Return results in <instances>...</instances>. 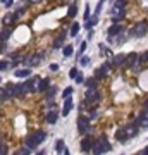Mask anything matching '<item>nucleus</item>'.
I'll list each match as a JSON object with an SVG mask.
<instances>
[{"label": "nucleus", "instance_id": "obj_1", "mask_svg": "<svg viewBox=\"0 0 148 155\" xmlns=\"http://www.w3.org/2000/svg\"><path fill=\"white\" fill-rule=\"evenodd\" d=\"M45 140H47V134L43 133V131H35V133H31L29 136H26L24 143H26V148L35 150V148L38 147V145H42Z\"/></svg>", "mask_w": 148, "mask_h": 155}, {"label": "nucleus", "instance_id": "obj_2", "mask_svg": "<svg viewBox=\"0 0 148 155\" xmlns=\"http://www.w3.org/2000/svg\"><path fill=\"white\" fill-rule=\"evenodd\" d=\"M110 143L107 140V136H100L98 140L93 143V148H91V154L93 155H102V154H107L110 152Z\"/></svg>", "mask_w": 148, "mask_h": 155}, {"label": "nucleus", "instance_id": "obj_3", "mask_svg": "<svg viewBox=\"0 0 148 155\" xmlns=\"http://www.w3.org/2000/svg\"><path fill=\"white\" fill-rule=\"evenodd\" d=\"M148 33V22L147 21H141L138 22L136 26H133V29L129 31V35L134 36V38H141V36H145Z\"/></svg>", "mask_w": 148, "mask_h": 155}, {"label": "nucleus", "instance_id": "obj_4", "mask_svg": "<svg viewBox=\"0 0 148 155\" xmlns=\"http://www.w3.org/2000/svg\"><path fill=\"white\" fill-rule=\"evenodd\" d=\"M100 100H102V95H100L98 90H88V92H86V102H88V104L95 105V104H98Z\"/></svg>", "mask_w": 148, "mask_h": 155}, {"label": "nucleus", "instance_id": "obj_5", "mask_svg": "<svg viewBox=\"0 0 148 155\" xmlns=\"http://www.w3.org/2000/svg\"><path fill=\"white\" fill-rule=\"evenodd\" d=\"M93 138L91 136H85L83 140H81V152H85V154H88V152H91L93 148Z\"/></svg>", "mask_w": 148, "mask_h": 155}, {"label": "nucleus", "instance_id": "obj_6", "mask_svg": "<svg viewBox=\"0 0 148 155\" xmlns=\"http://www.w3.org/2000/svg\"><path fill=\"white\" fill-rule=\"evenodd\" d=\"M88 122H90V121L86 119L85 116H79V119H78V131H79V134H86V133H88Z\"/></svg>", "mask_w": 148, "mask_h": 155}, {"label": "nucleus", "instance_id": "obj_7", "mask_svg": "<svg viewBox=\"0 0 148 155\" xmlns=\"http://www.w3.org/2000/svg\"><path fill=\"white\" fill-rule=\"evenodd\" d=\"M43 57H45V52H40L38 55H31L26 59V66H28V69L29 67H33V66H36V64H40V60H42Z\"/></svg>", "mask_w": 148, "mask_h": 155}, {"label": "nucleus", "instance_id": "obj_8", "mask_svg": "<svg viewBox=\"0 0 148 155\" xmlns=\"http://www.w3.org/2000/svg\"><path fill=\"white\" fill-rule=\"evenodd\" d=\"M138 59H140V55H138L136 52H131V54L126 57V62H124V66H126V67H134V64L138 62Z\"/></svg>", "mask_w": 148, "mask_h": 155}, {"label": "nucleus", "instance_id": "obj_9", "mask_svg": "<svg viewBox=\"0 0 148 155\" xmlns=\"http://www.w3.org/2000/svg\"><path fill=\"white\" fill-rule=\"evenodd\" d=\"M16 97V85H7L4 88V100H9Z\"/></svg>", "mask_w": 148, "mask_h": 155}, {"label": "nucleus", "instance_id": "obj_10", "mask_svg": "<svg viewBox=\"0 0 148 155\" xmlns=\"http://www.w3.org/2000/svg\"><path fill=\"white\" fill-rule=\"evenodd\" d=\"M109 71H110V64H103V66L95 72V78H97V79H103V78L107 76V72H109Z\"/></svg>", "mask_w": 148, "mask_h": 155}, {"label": "nucleus", "instance_id": "obj_11", "mask_svg": "<svg viewBox=\"0 0 148 155\" xmlns=\"http://www.w3.org/2000/svg\"><path fill=\"white\" fill-rule=\"evenodd\" d=\"M136 124L141 127H148V110H143V112L140 114V117H138V121H136Z\"/></svg>", "mask_w": 148, "mask_h": 155}, {"label": "nucleus", "instance_id": "obj_12", "mask_svg": "<svg viewBox=\"0 0 148 155\" xmlns=\"http://www.w3.org/2000/svg\"><path fill=\"white\" fill-rule=\"evenodd\" d=\"M115 138H117V141H120V143H126L129 138H127V131L126 127H120V129H117V133H115Z\"/></svg>", "mask_w": 148, "mask_h": 155}, {"label": "nucleus", "instance_id": "obj_13", "mask_svg": "<svg viewBox=\"0 0 148 155\" xmlns=\"http://www.w3.org/2000/svg\"><path fill=\"white\" fill-rule=\"evenodd\" d=\"M122 26L120 24H114V26H110L109 28V38H114V36H117V35H120L122 33Z\"/></svg>", "mask_w": 148, "mask_h": 155}, {"label": "nucleus", "instance_id": "obj_14", "mask_svg": "<svg viewBox=\"0 0 148 155\" xmlns=\"http://www.w3.org/2000/svg\"><path fill=\"white\" fill-rule=\"evenodd\" d=\"M26 95H28V90H26L24 83H22V85H16V97H17V98H24Z\"/></svg>", "mask_w": 148, "mask_h": 155}, {"label": "nucleus", "instance_id": "obj_15", "mask_svg": "<svg viewBox=\"0 0 148 155\" xmlns=\"http://www.w3.org/2000/svg\"><path fill=\"white\" fill-rule=\"evenodd\" d=\"M10 33H12V28H10V26H7V28H5L4 31H2V33H0V43H2V45H4V43L9 40Z\"/></svg>", "mask_w": 148, "mask_h": 155}, {"label": "nucleus", "instance_id": "obj_16", "mask_svg": "<svg viewBox=\"0 0 148 155\" xmlns=\"http://www.w3.org/2000/svg\"><path fill=\"white\" fill-rule=\"evenodd\" d=\"M124 62H126V55H122V54H117V55L114 57V60H112V64L115 66V67L124 66Z\"/></svg>", "mask_w": 148, "mask_h": 155}, {"label": "nucleus", "instance_id": "obj_17", "mask_svg": "<svg viewBox=\"0 0 148 155\" xmlns=\"http://www.w3.org/2000/svg\"><path fill=\"white\" fill-rule=\"evenodd\" d=\"M138 124H136V122H133V124H131V126L129 127H126V131H127V138H134V136H136V134H138Z\"/></svg>", "mask_w": 148, "mask_h": 155}, {"label": "nucleus", "instance_id": "obj_18", "mask_svg": "<svg viewBox=\"0 0 148 155\" xmlns=\"http://www.w3.org/2000/svg\"><path fill=\"white\" fill-rule=\"evenodd\" d=\"M57 119H59V112H57V110H50V112L47 114V122H48V124H55Z\"/></svg>", "mask_w": 148, "mask_h": 155}, {"label": "nucleus", "instance_id": "obj_19", "mask_svg": "<svg viewBox=\"0 0 148 155\" xmlns=\"http://www.w3.org/2000/svg\"><path fill=\"white\" fill-rule=\"evenodd\" d=\"M14 76L16 78H29L31 76V69H16Z\"/></svg>", "mask_w": 148, "mask_h": 155}, {"label": "nucleus", "instance_id": "obj_20", "mask_svg": "<svg viewBox=\"0 0 148 155\" xmlns=\"http://www.w3.org/2000/svg\"><path fill=\"white\" fill-rule=\"evenodd\" d=\"M71 109H72V98H65L64 107H62V116H67L71 112Z\"/></svg>", "mask_w": 148, "mask_h": 155}, {"label": "nucleus", "instance_id": "obj_21", "mask_svg": "<svg viewBox=\"0 0 148 155\" xmlns=\"http://www.w3.org/2000/svg\"><path fill=\"white\" fill-rule=\"evenodd\" d=\"M48 86H50L48 79H40V81H38V92L45 93L47 90H48Z\"/></svg>", "mask_w": 148, "mask_h": 155}, {"label": "nucleus", "instance_id": "obj_22", "mask_svg": "<svg viewBox=\"0 0 148 155\" xmlns=\"http://www.w3.org/2000/svg\"><path fill=\"white\" fill-rule=\"evenodd\" d=\"M36 81H40L38 78H35V79H28V81H24V86H26V90H28V93L35 92V83Z\"/></svg>", "mask_w": 148, "mask_h": 155}, {"label": "nucleus", "instance_id": "obj_23", "mask_svg": "<svg viewBox=\"0 0 148 155\" xmlns=\"http://www.w3.org/2000/svg\"><path fill=\"white\" fill-rule=\"evenodd\" d=\"M86 83V88L88 90H97V86H98V79L97 78H90L88 81H85Z\"/></svg>", "mask_w": 148, "mask_h": 155}, {"label": "nucleus", "instance_id": "obj_24", "mask_svg": "<svg viewBox=\"0 0 148 155\" xmlns=\"http://www.w3.org/2000/svg\"><path fill=\"white\" fill-rule=\"evenodd\" d=\"M64 38H65V33H62L60 36H57L55 42H54V48H59V47H62V45H64Z\"/></svg>", "mask_w": 148, "mask_h": 155}, {"label": "nucleus", "instance_id": "obj_25", "mask_svg": "<svg viewBox=\"0 0 148 155\" xmlns=\"http://www.w3.org/2000/svg\"><path fill=\"white\" fill-rule=\"evenodd\" d=\"M97 21H98V16H93V17H90V19L86 21V26H85V28L86 29H91L93 26L97 24Z\"/></svg>", "mask_w": 148, "mask_h": 155}, {"label": "nucleus", "instance_id": "obj_26", "mask_svg": "<svg viewBox=\"0 0 148 155\" xmlns=\"http://www.w3.org/2000/svg\"><path fill=\"white\" fill-rule=\"evenodd\" d=\"M124 7H126V0H115L112 9H115V10H124Z\"/></svg>", "mask_w": 148, "mask_h": 155}, {"label": "nucleus", "instance_id": "obj_27", "mask_svg": "<svg viewBox=\"0 0 148 155\" xmlns=\"http://www.w3.org/2000/svg\"><path fill=\"white\" fill-rule=\"evenodd\" d=\"M64 148H65V145H64V140H57V143H55V152H57V154H60V152H64Z\"/></svg>", "mask_w": 148, "mask_h": 155}, {"label": "nucleus", "instance_id": "obj_28", "mask_svg": "<svg viewBox=\"0 0 148 155\" xmlns=\"http://www.w3.org/2000/svg\"><path fill=\"white\" fill-rule=\"evenodd\" d=\"M72 92H74V88H72V86H67V88L64 90V93H62V98H64V100H65V98H71Z\"/></svg>", "mask_w": 148, "mask_h": 155}, {"label": "nucleus", "instance_id": "obj_29", "mask_svg": "<svg viewBox=\"0 0 148 155\" xmlns=\"http://www.w3.org/2000/svg\"><path fill=\"white\" fill-rule=\"evenodd\" d=\"M124 17H126V12H124V10H122V12H119V14L112 16V21H114V22H119V21H122V19H124Z\"/></svg>", "mask_w": 148, "mask_h": 155}, {"label": "nucleus", "instance_id": "obj_30", "mask_svg": "<svg viewBox=\"0 0 148 155\" xmlns=\"http://www.w3.org/2000/svg\"><path fill=\"white\" fill-rule=\"evenodd\" d=\"M62 54H64V57H71V55H72V45H65L64 50H62Z\"/></svg>", "mask_w": 148, "mask_h": 155}, {"label": "nucleus", "instance_id": "obj_31", "mask_svg": "<svg viewBox=\"0 0 148 155\" xmlns=\"http://www.w3.org/2000/svg\"><path fill=\"white\" fill-rule=\"evenodd\" d=\"M138 62L143 66V64H148V52H145L143 55H140V59H138Z\"/></svg>", "mask_w": 148, "mask_h": 155}, {"label": "nucleus", "instance_id": "obj_32", "mask_svg": "<svg viewBox=\"0 0 148 155\" xmlns=\"http://www.w3.org/2000/svg\"><path fill=\"white\" fill-rule=\"evenodd\" d=\"M78 33H79V24H78V22H74V24H72V28H71V35L76 36Z\"/></svg>", "mask_w": 148, "mask_h": 155}, {"label": "nucleus", "instance_id": "obj_33", "mask_svg": "<svg viewBox=\"0 0 148 155\" xmlns=\"http://www.w3.org/2000/svg\"><path fill=\"white\" fill-rule=\"evenodd\" d=\"M76 14H78V9H76V5H71V7H69V12H67V16H69V17H74Z\"/></svg>", "mask_w": 148, "mask_h": 155}, {"label": "nucleus", "instance_id": "obj_34", "mask_svg": "<svg viewBox=\"0 0 148 155\" xmlns=\"http://www.w3.org/2000/svg\"><path fill=\"white\" fill-rule=\"evenodd\" d=\"M31 154V150H29V148H21V150H17V152H16V155H29Z\"/></svg>", "mask_w": 148, "mask_h": 155}, {"label": "nucleus", "instance_id": "obj_35", "mask_svg": "<svg viewBox=\"0 0 148 155\" xmlns=\"http://www.w3.org/2000/svg\"><path fill=\"white\" fill-rule=\"evenodd\" d=\"M78 74H79V71L76 69V67H72V69L69 71V76L72 78V79H76V76H78Z\"/></svg>", "mask_w": 148, "mask_h": 155}, {"label": "nucleus", "instance_id": "obj_36", "mask_svg": "<svg viewBox=\"0 0 148 155\" xmlns=\"http://www.w3.org/2000/svg\"><path fill=\"white\" fill-rule=\"evenodd\" d=\"M9 69V62L7 60H0V71H7Z\"/></svg>", "mask_w": 148, "mask_h": 155}, {"label": "nucleus", "instance_id": "obj_37", "mask_svg": "<svg viewBox=\"0 0 148 155\" xmlns=\"http://www.w3.org/2000/svg\"><path fill=\"white\" fill-rule=\"evenodd\" d=\"M86 45H88V43H86V42H83V43H81V45H79V54H78V55H81V54H85V50H86Z\"/></svg>", "mask_w": 148, "mask_h": 155}, {"label": "nucleus", "instance_id": "obj_38", "mask_svg": "<svg viewBox=\"0 0 148 155\" xmlns=\"http://www.w3.org/2000/svg\"><path fill=\"white\" fill-rule=\"evenodd\" d=\"M79 62H81V66H88V64H90V59H88V57H81Z\"/></svg>", "mask_w": 148, "mask_h": 155}, {"label": "nucleus", "instance_id": "obj_39", "mask_svg": "<svg viewBox=\"0 0 148 155\" xmlns=\"http://www.w3.org/2000/svg\"><path fill=\"white\" fill-rule=\"evenodd\" d=\"M76 83H79V85H81V83H85V78H83V74H78V76H76Z\"/></svg>", "mask_w": 148, "mask_h": 155}, {"label": "nucleus", "instance_id": "obj_40", "mask_svg": "<svg viewBox=\"0 0 148 155\" xmlns=\"http://www.w3.org/2000/svg\"><path fill=\"white\" fill-rule=\"evenodd\" d=\"M2 4H4L5 7H10V5H12V0H2Z\"/></svg>", "mask_w": 148, "mask_h": 155}, {"label": "nucleus", "instance_id": "obj_41", "mask_svg": "<svg viewBox=\"0 0 148 155\" xmlns=\"http://www.w3.org/2000/svg\"><path fill=\"white\" fill-rule=\"evenodd\" d=\"M54 93H55V88L52 86V88L48 90V98H52V97H54Z\"/></svg>", "mask_w": 148, "mask_h": 155}, {"label": "nucleus", "instance_id": "obj_42", "mask_svg": "<svg viewBox=\"0 0 148 155\" xmlns=\"http://www.w3.org/2000/svg\"><path fill=\"white\" fill-rule=\"evenodd\" d=\"M136 155H148V147H147V148H143L140 154H136Z\"/></svg>", "mask_w": 148, "mask_h": 155}, {"label": "nucleus", "instance_id": "obj_43", "mask_svg": "<svg viewBox=\"0 0 148 155\" xmlns=\"http://www.w3.org/2000/svg\"><path fill=\"white\" fill-rule=\"evenodd\" d=\"M50 69H52V71H59V66H57V64H50Z\"/></svg>", "mask_w": 148, "mask_h": 155}, {"label": "nucleus", "instance_id": "obj_44", "mask_svg": "<svg viewBox=\"0 0 148 155\" xmlns=\"http://www.w3.org/2000/svg\"><path fill=\"white\" fill-rule=\"evenodd\" d=\"M7 154H9L7 147H4V148H2V152H0V155H7Z\"/></svg>", "mask_w": 148, "mask_h": 155}, {"label": "nucleus", "instance_id": "obj_45", "mask_svg": "<svg viewBox=\"0 0 148 155\" xmlns=\"http://www.w3.org/2000/svg\"><path fill=\"white\" fill-rule=\"evenodd\" d=\"M0 100H4V88H0Z\"/></svg>", "mask_w": 148, "mask_h": 155}, {"label": "nucleus", "instance_id": "obj_46", "mask_svg": "<svg viewBox=\"0 0 148 155\" xmlns=\"http://www.w3.org/2000/svg\"><path fill=\"white\" fill-rule=\"evenodd\" d=\"M64 155H71V152L67 150V148H64Z\"/></svg>", "mask_w": 148, "mask_h": 155}, {"label": "nucleus", "instance_id": "obj_47", "mask_svg": "<svg viewBox=\"0 0 148 155\" xmlns=\"http://www.w3.org/2000/svg\"><path fill=\"white\" fill-rule=\"evenodd\" d=\"M145 110H148V100L145 102Z\"/></svg>", "mask_w": 148, "mask_h": 155}, {"label": "nucleus", "instance_id": "obj_48", "mask_svg": "<svg viewBox=\"0 0 148 155\" xmlns=\"http://www.w3.org/2000/svg\"><path fill=\"white\" fill-rule=\"evenodd\" d=\"M5 147V145H4V143H2V141H0V152H2V148Z\"/></svg>", "mask_w": 148, "mask_h": 155}, {"label": "nucleus", "instance_id": "obj_49", "mask_svg": "<svg viewBox=\"0 0 148 155\" xmlns=\"http://www.w3.org/2000/svg\"><path fill=\"white\" fill-rule=\"evenodd\" d=\"M36 155H45V152H43V150H42V152H38V154H36Z\"/></svg>", "mask_w": 148, "mask_h": 155}, {"label": "nucleus", "instance_id": "obj_50", "mask_svg": "<svg viewBox=\"0 0 148 155\" xmlns=\"http://www.w3.org/2000/svg\"><path fill=\"white\" fill-rule=\"evenodd\" d=\"M29 2H35V4H38V2H42V0H29Z\"/></svg>", "mask_w": 148, "mask_h": 155}, {"label": "nucleus", "instance_id": "obj_51", "mask_svg": "<svg viewBox=\"0 0 148 155\" xmlns=\"http://www.w3.org/2000/svg\"><path fill=\"white\" fill-rule=\"evenodd\" d=\"M0 83H2V78H0Z\"/></svg>", "mask_w": 148, "mask_h": 155}, {"label": "nucleus", "instance_id": "obj_52", "mask_svg": "<svg viewBox=\"0 0 148 155\" xmlns=\"http://www.w3.org/2000/svg\"><path fill=\"white\" fill-rule=\"evenodd\" d=\"M100 2H105V0H100Z\"/></svg>", "mask_w": 148, "mask_h": 155}, {"label": "nucleus", "instance_id": "obj_53", "mask_svg": "<svg viewBox=\"0 0 148 155\" xmlns=\"http://www.w3.org/2000/svg\"><path fill=\"white\" fill-rule=\"evenodd\" d=\"M0 102H2V100H0Z\"/></svg>", "mask_w": 148, "mask_h": 155}]
</instances>
